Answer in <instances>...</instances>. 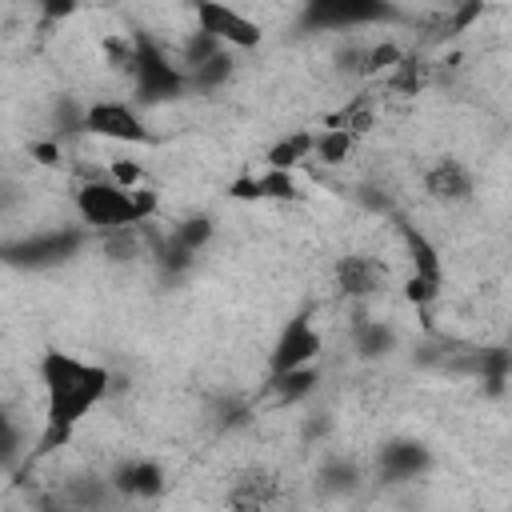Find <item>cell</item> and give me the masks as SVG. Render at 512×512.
<instances>
[{"instance_id":"6da1fadb","label":"cell","mask_w":512,"mask_h":512,"mask_svg":"<svg viewBox=\"0 0 512 512\" xmlns=\"http://www.w3.org/2000/svg\"><path fill=\"white\" fill-rule=\"evenodd\" d=\"M40 392H44V428L36 440V452H60L72 444V436L84 428V420L108 400L112 372L96 360H84L64 348H48L36 364Z\"/></svg>"},{"instance_id":"7a4b0ae2","label":"cell","mask_w":512,"mask_h":512,"mask_svg":"<svg viewBox=\"0 0 512 512\" xmlns=\"http://www.w3.org/2000/svg\"><path fill=\"white\" fill-rule=\"evenodd\" d=\"M72 208H76L80 224H88L92 232L108 236V232H120V228H144V224H152V216L160 212V192L152 184L128 192V188H116L112 180H104L96 172V176H84L76 184Z\"/></svg>"},{"instance_id":"3957f363","label":"cell","mask_w":512,"mask_h":512,"mask_svg":"<svg viewBox=\"0 0 512 512\" xmlns=\"http://www.w3.org/2000/svg\"><path fill=\"white\" fill-rule=\"evenodd\" d=\"M80 128L104 144H116V148H144L156 140V132L148 128L144 112L136 100H124V96H96L80 108Z\"/></svg>"},{"instance_id":"277c9868","label":"cell","mask_w":512,"mask_h":512,"mask_svg":"<svg viewBox=\"0 0 512 512\" xmlns=\"http://www.w3.org/2000/svg\"><path fill=\"white\" fill-rule=\"evenodd\" d=\"M192 24H196L200 36H208L224 52H252V48L264 44V24L252 20L248 12L232 8V4H220V0L192 4Z\"/></svg>"},{"instance_id":"5b68a950","label":"cell","mask_w":512,"mask_h":512,"mask_svg":"<svg viewBox=\"0 0 512 512\" xmlns=\"http://www.w3.org/2000/svg\"><path fill=\"white\" fill-rule=\"evenodd\" d=\"M404 236V248H408V276H404V300L420 312H428L440 296H444V260H440V248L412 224L400 228Z\"/></svg>"},{"instance_id":"8992f818","label":"cell","mask_w":512,"mask_h":512,"mask_svg":"<svg viewBox=\"0 0 512 512\" xmlns=\"http://www.w3.org/2000/svg\"><path fill=\"white\" fill-rule=\"evenodd\" d=\"M332 284L344 300L352 304H368V300H380L396 280H392V264L376 252H364V248H352L344 256H336L332 264Z\"/></svg>"},{"instance_id":"52a82bcc","label":"cell","mask_w":512,"mask_h":512,"mask_svg":"<svg viewBox=\"0 0 512 512\" xmlns=\"http://www.w3.org/2000/svg\"><path fill=\"white\" fill-rule=\"evenodd\" d=\"M320 352H324V332L316 328V320L308 312L292 316L268 352V380L296 372V368H312L320 360Z\"/></svg>"},{"instance_id":"ba28073f","label":"cell","mask_w":512,"mask_h":512,"mask_svg":"<svg viewBox=\"0 0 512 512\" xmlns=\"http://www.w3.org/2000/svg\"><path fill=\"white\" fill-rule=\"evenodd\" d=\"M420 192L436 208H464L476 200V172L460 156H436L420 172Z\"/></svg>"},{"instance_id":"9c48e42d","label":"cell","mask_w":512,"mask_h":512,"mask_svg":"<svg viewBox=\"0 0 512 512\" xmlns=\"http://www.w3.org/2000/svg\"><path fill=\"white\" fill-rule=\"evenodd\" d=\"M284 496V480L268 464L240 468L224 488V512H272Z\"/></svg>"},{"instance_id":"30bf717a","label":"cell","mask_w":512,"mask_h":512,"mask_svg":"<svg viewBox=\"0 0 512 512\" xmlns=\"http://www.w3.org/2000/svg\"><path fill=\"white\" fill-rule=\"evenodd\" d=\"M108 488H112L116 496H124V500L148 504V500H156V496L164 492V468H160L156 460H148V456L128 460V464L116 468V476H112Z\"/></svg>"},{"instance_id":"8fae6325","label":"cell","mask_w":512,"mask_h":512,"mask_svg":"<svg viewBox=\"0 0 512 512\" xmlns=\"http://www.w3.org/2000/svg\"><path fill=\"white\" fill-rule=\"evenodd\" d=\"M432 80H436V60H428L424 52L408 48L404 60L388 76H380V88L388 96H396V100H416L424 88H432Z\"/></svg>"},{"instance_id":"7c38bea8","label":"cell","mask_w":512,"mask_h":512,"mask_svg":"<svg viewBox=\"0 0 512 512\" xmlns=\"http://www.w3.org/2000/svg\"><path fill=\"white\" fill-rule=\"evenodd\" d=\"M304 164H312V128H292L264 152V168L276 172H296Z\"/></svg>"},{"instance_id":"4fadbf2b","label":"cell","mask_w":512,"mask_h":512,"mask_svg":"<svg viewBox=\"0 0 512 512\" xmlns=\"http://www.w3.org/2000/svg\"><path fill=\"white\" fill-rule=\"evenodd\" d=\"M360 140L344 128H312V164H324V168H340L356 156Z\"/></svg>"},{"instance_id":"5bb4252c","label":"cell","mask_w":512,"mask_h":512,"mask_svg":"<svg viewBox=\"0 0 512 512\" xmlns=\"http://www.w3.org/2000/svg\"><path fill=\"white\" fill-rule=\"evenodd\" d=\"M316 384H320V372H316V364H312V368H296V372L272 376V380H268V392L276 396V404H296V400L312 396Z\"/></svg>"},{"instance_id":"9a60e30c","label":"cell","mask_w":512,"mask_h":512,"mask_svg":"<svg viewBox=\"0 0 512 512\" xmlns=\"http://www.w3.org/2000/svg\"><path fill=\"white\" fill-rule=\"evenodd\" d=\"M260 180V204L272 200V204H296L304 192H300V180L296 172H276V168H260L256 172Z\"/></svg>"},{"instance_id":"2e32d148","label":"cell","mask_w":512,"mask_h":512,"mask_svg":"<svg viewBox=\"0 0 512 512\" xmlns=\"http://www.w3.org/2000/svg\"><path fill=\"white\" fill-rule=\"evenodd\" d=\"M104 180H112L116 188H144L148 184V168L140 164V160H132V156H108V164H104V172H100Z\"/></svg>"},{"instance_id":"e0dca14e","label":"cell","mask_w":512,"mask_h":512,"mask_svg":"<svg viewBox=\"0 0 512 512\" xmlns=\"http://www.w3.org/2000/svg\"><path fill=\"white\" fill-rule=\"evenodd\" d=\"M352 336H356V352L368 356V360H372V356H384V352L392 348V328H388L384 320H360Z\"/></svg>"}]
</instances>
